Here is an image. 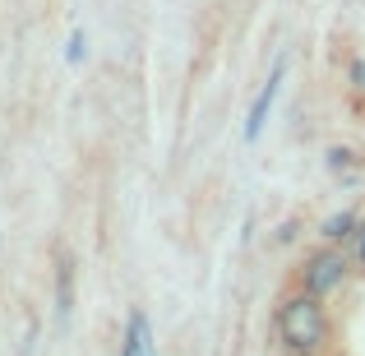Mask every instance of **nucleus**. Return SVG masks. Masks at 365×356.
<instances>
[{"label": "nucleus", "mask_w": 365, "mask_h": 356, "mask_svg": "<svg viewBox=\"0 0 365 356\" xmlns=\"http://www.w3.org/2000/svg\"><path fill=\"white\" fill-rule=\"evenodd\" d=\"M277 338L292 356H319L329 347V315H324L319 296L310 292L287 296L282 310H277Z\"/></svg>", "instance_id": "nucleus-1"}, {"label": "nucleus", "mask_w": 365, "mask_h": 356, "mask_svg": "<svg viewBox=\"0 0 365 356\" xmlns=\"http://www.w3.org/2000/svg\"><path fill=\"white\" fill-rule=\"evenodd\" d=\"M342 278H347V259H342L338 250H319V255L305 259L301 283H305V292H310V296H319V301H324V296H329Z\"/></svg>", "instance_id": "nucleus-2"}, {"label": "nucleus", "mask_w": 365, "mask_h": 356, "mask_svg": "<svg viewBox=\"0 0 365 356\" xmlns=\"http://www.w3.org/2000/svg\"><path fill=\"white\" fill-rule=\"evenodd\" d=\"M277 83H282V65H273L268 83L259 88L255 107H250V121H245V139H259V130H264V121H268V107H273V98H277Z\"/></svg>", "instance_id": "nucleus-3"}, {"label": "nucleus", "mask_w": 365, "mask_h": 356, "mask_svg": "<svg viewBox=\"0 0 365 356\" xmlns=\"http://www.w3.org/2000/svg\"><path fill=\"white\" fill-rule=\"evenodd\" d=\"M125 356H153V333H148V315L134 310L125 324Z\"/></svg>", "instance_id": "nucleus-4"}, {"label": "nucleus", "mask_w": 365, "mask_h": 356, "mask_svg": "<svg viewBox=\"0 0 365 356\" xmlns=\"http://www.w3.org/2000/svg\"><path fill=\"white\" fill-rule=\"evenodd\" d=\"M351 232H356V213H338L324 223V240H347Z\"/></svg>", "instance_id": "nucleus-5"}, {"label": "nucleus", "mask_w": 365, "mask_h": 356, "mask_svg": "<svg viewBox=\"0 0 365 356\" xmlns=\"http://www.w3.org/2000/svg\"><path fill=\"white\" fill-rule=\"evenodd\" d=\"M56 292H61V310H70V264H61V287Z\"/></svg>", "instance_id": "nucleus-6"}, {"label": "nucleus", "mask_w": 365, "mask_h": 356, "mask_svg": "<svg viewBox=\"0 0 365 356\" xmlns=\"http://www.w3.org/2000/svg\"><path fill=\"white\" fill-rule=\"evenodd\" d=\"M329 162H333L338 171H351V153H347V148H333V153H329Z\"/></svg>", "instance_id": "nucleus-7"}, {"label": "nucleus", "mask_w": 365, "mask_h": 356, "mask_svg": "<svg viewBox=\"0 0 365 356\" xmlns=\"http://www.w3.org/2000/svg\"><path fill=\"white\" fill-rule=\"evenodd\" d=\"M70 61H83V33L70 37Z\"/></svg>", "instance_id": "nucleus-8"}, {"label": "nucleus", "mask_w": 365, "mask_h": 356, "mask_svg": "<svg viewBox=\"0 0 365 356\" xmlns=\"http://www.w3.org/2000/svg\"><path fill=\"white\" fill-rule=\"evenodd\" d=\"M356 259L365 264V223H356Z\"/></svg>", "instance_id": "nucleus-9"}]
</instances>
